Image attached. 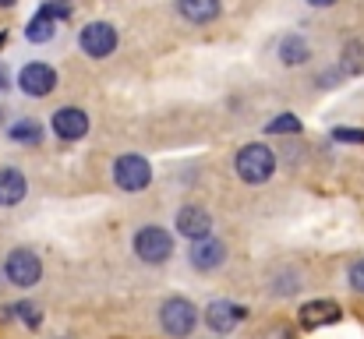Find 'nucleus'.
I'll use <instances>...</instances> for the list:
<instances>
[{
	"mask_svg": "<svg viewBox=\"0 0 364 339\" xmlns=\"http://www.w3.org/2000/svg\"><path fill=\"white\" fill-rule=\"evenodd\" d=\"M272 170H276V159H272V152L265 145H244L241 152H237V177L247 181V184L269 181Z\"/></svg>",
	"mask_w": 364,
	"mask_h": 339,
	"instance_id": "1",
	"label": "nucleus"
},
{
	"mask_svg": "<svg viewBox=\"0 0 364 339\" xmlns=\"http://www.w3.org/2000/svg\"><path fill=\"white\" fill-rule=\"evenodd\" d=\"M134 251H138L141 262L159 265V262H166V258L173 254V240H170L166 230H159V226H145V230H138V237H134Z\"/></svg>",
	"mask_w": 364,
	"mask_h": 339,
	"instance_id": "2",
	"label": "nucleus"
},
{
	"mask_svg": "<svg viewBox=\"0 0 364 339\" xmlns=\"http://www.w3.org/2000/svg\"><path fill=\"white\" fill-rule=\"evenodd\" d=\"M4 272H7V279H11L14 286H36L39 276H43V265H39V258H36L28 247H18V251L7 254Z\"/></svg>",
	"mask_w": 364,
	"mask_h": 339,
	"instance_id": "3",
	"label": "nucleus"
},
{
	"mask_svg": "<svg viewBox=\"0 0 364 339\" xmlns=\"http://www.w3.org/2000/svg\"><path fill=\"white\" fill-rule=\"evenodd\" d=\"M159 322H163V329H166L170 336H188V333L195 329L198 315H195V304H191V301L170 297V301L163 304V311H159Z\"/></svg>",
	"mask_w": 364,
	"mask_h": 339,
	"instance_id": "4",
	"label": "nucleus"
},
{
	"mask_svg": "<svg viewBox=\"0 0 364 339\" xmlns=\"http://www.w3.org/2000/svg\"><path fill=\"white\" fill-rule=\"evenodd\" d=\"M114 181H117V188L124 191H141V188H149V181H152V170H149V163L141 159V156H121L117 163H114Z\"/></svg>",
	"mask_w": 364,
	"mask_h": 339,
	"instance_id": "5",
	"label": "nucleus"
},
{
	"mask_svg": "<svg viewBox=\"0 0 364 339\" xmlns=\"http://www.w3.org/2000/svg\"><path fill=\"white\" fill-rule=\"evenodd\" d=\"M82 50H85L89 57H110V53L117 50V32H114V25H107V21L85 25V28H82Z\"/></svg>",
	"mask_w": 364,
	"mask_h": 339,
	"instance_id": "6",
	"label": "nucleus"
},
{
	"mask_svg": "<svg viewBox=\"0 0 364 339\" xmlns=\"http://www.w3.org/2000/svg\"><path fill=\"white\" fill-rule=\"evenodd\" d=\"M18 85H21L25 96H50L53 85H57V71L46 68V64H28V68H21Z\"/></svg>",
	"mask_w": 364,
	"mask_h": 339,
	"instance_id": "7",
	"label": "nucleus"
},
{
	"mask_svg": "<svg viewBox=\"0 0 364 339\" xmlns=\"http://www.w3.org/2000/svg\"><path fill=\"white\" fill-rule=\"evenodd\" d=\"M244 315H247V311H244L241 304H230V301H213V304H209V311H205V322H209V329H213V333H230V329L241 322Z\"/></svg>",
	"mask_w": 364,
	"mask_h": 339,
	"instance_id": "8",
	"label": "nucleus"
},
{
	"mask_svg": "<svg viewBox=\"0 0 364 339\" xmlns=\"http://www.w3.org/2000/svg\"><path fill=\"white\" fill-rule=\"evenodd\" d=\"M177 230L184 237H191V240H205L209 230H213V216L205 209H198V205H188V209L177 212Z\"/></svg>",
	"mask_w": 364,
	"mask_h": 339,
	"instance_id": "9",
	"label": "nucleus"
},
{
	"mask_svg": "<svg viewBox=\"0 0 364 339\" xmlns=\"http://www.w3.org/2000/svg\"><path fill=\"white\" fill-rule=\"evenodd\" d=\"M53 131H57L60 138L75 141V138H82V134L89 131V117L78 110V107H64V110L53 113Z\"/></svg>",
	"mask_w": 364,
	"mask_h": 339,
	"instance_id": "10",
	"label": "nucleus"
},
{
	"mask_svg": "<svg viewBox=\"0 0 364 339\" xmlns=\"http://www.w3.org/2000/svg\"><path fill=\"white\" fill-rule=\"evenodd\" d=\"M223 258H227V247L220 244V240H198L195 247H191V265L195 269H202V272H213V269H220L223 265Z\"/></svg>",
	"mask_w": 364,
	"mask_h": 339,
	"instance_id": "11",
	"label": "nucleus"
},
{
	"mask_svg": "<svg viewBox=\"0 0 364 339\" xmlns=\"http://www.w3.org/2000/svg\"><path fill=\"white\" fill-rule=\"evenodd\" d=\"M340 318V308L333 301H311L301 308V325L304 329H322V325H333Z\"/></svg>",
	"mask_w": 364,
	"mask_h": 339,
	"instance_id": "12",
	"label": "nucleus"
},
{
	"mask_svg": "<svg viewBox=\"0 0 364 339\" xmlns=\"http://www.w3.org/2000/svg\"><path fill=\"white\" fill-rule=\"evenodd\" d=\"M25 177H21V170H0V205H18L21 198H25Z\"/></svg>",
	"mask_w": 364,
	"mask_h": 339,
	"instance_id": "13",
	"label": "nucleus"
},
{
	"mask_svg": "<svg viewBox=\"0 0 364 339\" xmlns=\"http://www.w3.org/2000/svg\"><path fill=\"white\" fill-rule=\"evenodd\" d=\"M177 11H181L188 21L205 25V21H213V18L220 14V0H181V4H177Z\"/></svg>",
	"mask_w": 364,
	"mask_h": 339,
	"instance_id": "14",
	"label": "nucleus"
},
{
	"mask_svg": "<svg viewBox=\"0 0 364 339\" xmlns=\"http://www.w3.org/2000/svg\"><path fill=\"white\" fill-rule=\"evenodd\" d=\"M57 21H60V18H57V14H50V11L43 7V11H39V14L28 21L25 36H28L32 43H46V39H53V32H57Z\"/></svg>",
	"mask_w": 364,
	"mask_h": 339,
	"instance_id": "15",
	"label": "nucleus"
},
{
	"mask_svg": "<svg viewBox=\"0 0 364 339\" xmlns=\"http://www.w3.org/2000/svg\"><path fill=\"white\" fill-rule=\"evenodd\" d=\"M279 57H283V64H301V60H308V43L301 36H287L279 43Z\"/></svg>",
	"mask_w": 364,
	"mask_h": 339,
	"instance_id": "16",
	"label": "nucleus"
},
{
	"mask_svg": "<svg viewBox=\"0 0 364 339\" xmlns=\"http://www.w3.org/2000/svg\"><path fill=\"white\" fill-rule=\"evenodd\" d=\"M265 131H269V134H297V131H301V117L283 113V117L269 120V124H265Z\"/></svg>",
	"mask_w": 364,
	"mask_h": 339,
	"instance_id": "17",
	"label": "nucleus"
},
{
	"mask_svg": "<svg viewBox=\"0 0 364 339\" xmlns=\"http://www.w3.org/2000/svg\"><path fill=\"white\" fill-rule=\"evenodd\" d=\"M39 134H43V127H39L36 120H18V124L11 127V138H14V141H39Z\"/></svg>",
	"mask_w": 364,
	"mask_h": 339,
	"instance_id": "18",
	"label": "nucleus"
},
{
	"mask_svg": "<svg viewBox=\"0 0 364 339\" xmlns=\"http://www.w3.org/2000/svg\"><path fill=\"white\" fill-rule=\"evenodd\" d=\"M350 286H354L358 294H364V258L350 265Z\"/></svg>",
	"mask_w": 364,
	"mask_h": 339,
	"instance_id": "19",
	"label": "nucleus"
},
{
	"mask_svg": "<svg viewBox=\"0 0 364 339\" xmlns=\"http://www.w3.org/2000/svg\"><path fill=\"white\" fill-rule=\"evenodd\" d=\"M336 141H364V131H350V127H336Z\"/></svg>",
	"mask_w": 364,
	"mask_h": 339,
	"instance_id": "20",
	"label": "nucleus"
},
{
	"mask_svg": "<svg viewBox=\"0 0 364 339\" xmlns=\"http://www.w3.org/2000/svg\"><path fill=\"white\" fill-rule=\"evenodd\" d=\"M18 315H21L28 325H39V315H36V308H32V304H18Z\"/></svg>",
	"mask_w": 364,
	"mask_h": 339,
	"instance_id": "21",
	"label": "nucleus"
},
{
	"mask_svg": "<svg viewBox=\"0 0 364 339\" xmlns=\"http://www.w3.org/2000/svg\"><path fill=\"white\" fill-rule=\"evenodd\" d=\"M269 339H290V329H276V333H269Z\"/></svg>",
	"mask_w": 364,
	"mask_h": 339,
	"instance_id": "22",
	"label": "nucleus"
},
{
	"mask_svg": "<svg viewBox=\"0 0 364 339\" xmlns=\"http://www.w3.org/2000/svg\"><path fill=\"white\" fill-rule=\"evenodd\" d=\"M308 4H315V7H326V4H333V0H308Z\"/></svg>",
	"mask_w": 364,
	"mask_h": 339,
	"instance_id": "23",
	"label": "nucleus"
},
{
	"mask_svg": "<svg viewBox=\"0 0 364 339\" xmlns=\"http://www.w3.org/2000/svg\"><path fill=\"white\" fill-rule=\"evenodd\" d=\"M4 85H7V75H4V68H0V89H4Z\"/></svg>",
	"mask_w": 364,
	"mask_h": 339,
	"instance_id": "24",
	"label": "nucleus"
},
{
	"mask_svg": "<svg viewBox=\"0 0 364 339\" xmlns=\"http://www.w3.org/2000/svg\"><path fill=\"white\" fill-rule=\"evenodd\" d=\"M11 4H18V0H0V7H11Z\"/></svg>",
	"mask_w": 364,
	"mask_h": 339,
	"instance_id": "25",
	"label": "nucleus"
},
{
	"mask_svg": "<svg viewBox=\"0 0 364 339\" xmlns=\"http://www.w3.org/2000/svg\"><path fill=\"white\" fill-rule=\"evenodd\" d=\"M0 43H4V36H0Z\"/></svg>",
	"mask_w": 364,
	"mask_h": 339,
	"instance_id": "26",
	"label": "nucleus"
}]
</instances>
